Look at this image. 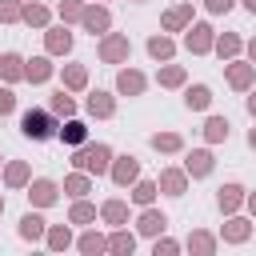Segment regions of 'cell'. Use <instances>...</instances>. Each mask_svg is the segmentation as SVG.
<instances>
[{"label": "cell", "instance_id": "6da1fadb", "mask_svg": "<svg viewBox=\"0 0 256 256\" xmlns=\"http://www.w3.org/2000/svg\"><path fill=\"white\" fill-rule=\"evenodd\" d=\"M72 168H80V172H92V176H104L108 168H112V148L108 144H92V140H84L76 152H72Z\"/></svg>", "mask_w": 256, "mask_h": 256}, {"label": "cell", "instance_id": "7a4b0ae2", "mask_svg": "<svg viewBox=\"0 0 256 256\" xmlns=\"http://www.w3.org/2000/svg\"><path fill=\"white\" fill-rule=\"evenodd\" d=\"M56 128H60V116H56L52 108H28V112L20 116V132H24L28 140H52Z\"/></svg>", "mask_w": 256, "mask_h": 256}, {"label": "cell", "instance_id": "3957f363", "mask_svg": "<svg viewBox=\"0 0 256 256\" xmlns=\"http://www.w3.org/2000/svg\"><path fill=\"white\" fill-rule=\"evenodd\" d=\"M96 52H100L104 64H128V56H132V40H128V32H104L100 44H96Z\"/></svg>", "mask_w": 256, "mask_h": 256}, {"label": "cell", "instance_id": "277c9868", "mask_svg": "<svg viewBox=\"0 0 256 256\" xmlns=\"http://www.w3.org/2000/svg\"><path fill=\"white\" fill-rule=\"evenodd\" d=\"M212 44H216V28H212V24L192 20V24L184 28V48H188L192 56H208V52H212Z\"/></svg>", "mask_w": 256, "mask_h": 256}, {"label": "cell", "instance_id": "5b68a950", "mask_svg": "<svg viewBox=\"0 0 256 256\" xmlns=\"http://www.w3.org/2000/svg\"><path fill=\"white\" fill-rule=\"evenodd\" d=\"M108 176H112V184H116V188H128V184H136V180H140V160H136L132 152H124V156H112V168H108Z\"/></svg>", "mask_w": 256, "mask_h": 256}, {"label": "cell", "instance_id": "8992f818", "mask_svg": "<svg viewBox=\"0 0 256 256\" xmlns=\"http://www.w3.org/2000/svg\"><path fill=\"white\" fill-rule=\"evenodd\" d=\"M56 200H60V184L56 180H48V176L28 180V204L32 208H52Z\"/></svg>", "mask_w": 256, "mask_h": 256}, {"label": "cell", "instance_id": "52a82bcc", "mask_svg": "<svg viewBox=\"0 0 256 256\" xmlns=\"http://www.w3.org/2000/svg\"><path fill=\"white\" fill-rule=\"evenodd\" d=\"M80 28H84V32H92V36H104V32L112 28V12H108V8L100 4V0H92V4H84Z\"/></svg>", "mask_w": 256, "mask_h": 256}, {"label": "cell", "instance_id": "ba28073f", "mask_svg": "<svg viewBox=\"0 0 256 256\" xmlns=\"http://www.w3.org/2000/svg\"><path fill=\"white\" fill-rule=\"evenodd\" d=\"M224 80L236 88V92H248L256 84V64L252 60H228L224 64Z\"/></svg>", "mask_w": 256, "mask_h": 256}, {"label": "cell", "instance_id": "9c48e42d", "mask_svg": "<svg viewBox=\"0 0 256 256\" xmlns=\"http://www.w3.org/2000/svg\"><path fill=\"white\" fill-rule=\"evenodd\" d=\"M44 48H48V56H68V52H72V32H68V24H48V28H44Z\"/></svg>", "mask_w": 256, "mask_h": 256}, {"label": "cell", "instance_id": "30bf717a", "mask_svg": "<svg viewBox=\"0 0 256 256\" xmlns=\"http://www.w3.org/2000/svg\"><path fill=\"white\" fill-rule=\"evenodd\" d=\"M212 168H216V156H212L208 148H192V152L184 156V172H188L192 180H204V176H212Z\"/></svg>", "mask_w": 256, "mask_h": 256}, {"label": "cell", "instance_id": "8fae6325", "mask_svg": "<svg viewBox=\"0 0 256 256\" xmlns=\"http://www.w3.org/2000/svg\"><path fill=\"white\" fill-rule=\"evenodd\" d=\"M144 88H148V76L140 68H120L116 72V92L120 96H144Z\"/></svg>", "mask_w": 256, "mask_h": 256}, {"label": "cell", "instance_id": "7c38bea8", "mask_svg": "<svg viewBox=\"0 0 256 256\" xmlns=\"http://www.w3.org/2000/svg\"><path fill=\"white\" fill-rule=\"evenodd\" d=\"M244 200H248V192H244L240 184H220V188H216V208H220L224 216L240 212V208H244Z\"/></svg>", "mask_w": 256, "mask_h": 256}, {"label": "cell", "instance_id": "4fadbf2b", "mask_svg": "<svg viewBox=\"0 0 256 256\" xmlns=\"http://www.w3.org/2000/svg\"><path fill=\"white\" fill-rule=\"evenodd\" d=\"M248 236H252V220L240 216V212H232V216L224 220V228H220V240H224V244H244Z\"/></svg>", "mask_w": 256, "mask_h": 256}, {"label": "cell", "instance_id": "5bb4252c", "mask_svg": "<svg viewBox=\"0 0 256 256\" xmlns=\"http://www.w3.org/2000/svg\"><path fill=\"white\" fill-rule=\"evenodd\" d=\"M192 24V0H184V4H172L164 16H160V28L164 32H184Z\"/></svg>", "mask_w": 256, "mask_h": 256}, {"label": "cell", "instance_id": "9a60e30c", "mask_svg": "<svg viewBox=\"0 0 256 256\" xmlns=\"http://www.w3.org/2000/svg\"><path fill=\"white\" fill-rule=\"evenodd\" d=\"M164 228H168V216H164L160 208H152V204L140 208V216H136V232H140V236H160Z\"/></svg>", "mask_w": 256, "mask_h": 256}, {"label": "cell", "instance_id": "2e32d148", "mask_svg": "<svg viewBox=\"0 0 256 256\" xmlns=\"http://www.w3.org/2000/svg\"><path fill=\"white\" fill-rule=\"evenodd\" d=\"M188 180H192V176H188L184 168H164L156 184H160L164 196H184V192H188Z\"/></svg>", "mask_w": 256, "mask_h": 256}, {"label": "cell", "instance_id": "e0dca14e", "mask_svg": "<svg viewBox=\"0 0 256 256\" xmlns=\"http://www.w3.org/2000/svg\"><path fill=\"white\" fill-rule=\"evenodd\" d=\"M100 220H104L108 228H124V224H128V200L108 196V200L100 204Z\"/></svg>", "mask_w": 256, "mask_h": 256}, {"label": "cell", "instance_id": "ac0fdd59", "mask_svg": "<svg viewBox=\"0 0 256 256\" xmlns=\"http://www.w3.org/2000/svg\"><path fill=\"white\" fill-rule=\"evenodd\" d=\"M52 72H56V64H52L48 56H32V60H24V80H28V84H48Z\"/></svg>", "mask_w": 256, "mask_h": 256}, {"label": "cell", "instance_id": "d6986e66", "mask_svg": "<svg viewBox=\"0 0 256 256\" xmlns=\"http://www.w3.org/2000/svg\"><path fill=\"white\" fill-rule=\"evenodd\" d=\"M88 116H96V120H108V116H116V96L112 92H104V88H96L92 96H88Z\"/></svg>", "mask_w": 256, "mask_h": 256}, {"label": "cell", "instance_id": "ffe728a7", "mask_svg": "<svg viewBox=\"0 0 256 256\" xmlns=\"http://www.w3.org/2000/svg\"><path fill=\"white\" fill-rule=\"evenodd\" d=\"M16 232H20V240H32V244H36V240H44L48 224H44V216H40V212H32V208H28V212L20 216V224H16Z\"/></svg>", "mask_w": 256, "mask_h": 256}, {"label": "cell", "instance_id": "44dd1931", "mask_svg": "<svg viewBox=\"0 0 256 256\" xmlns=\"http://www.w3.org/2000/svg\"><path fill=\"white\" fill-rule=\"evenodd\" d=\"M148 56H152L156 64H168V60L176 56V40H172V36H164V32L148 36Z\"/></svg>", "mask_w": 256, "mask_h": 256}, {"label": "cell", "instance_id": "7402d4cb", "mask_svg": "<svg viewBox=\"0 0 256 256\" xmlns=\"http://www.w3.org/2000/svg\"><path fill=\"white\" fill-rule=\"evenodd\" d=\"M56 136L64 140V144H72V148H80L84 140H88V124L84 120H76V116H68L60 128H56Z\"/></svg>", "mask_w": 256, "mask_h": 256}, {"label": "cell", "instance_id": "603a6c76", "mask_svg": "<svg viewBox=\"0 0 256 256\" xmlns=\"http://www.w3.org/2000/svg\"><path fill=\"white\" fill-rule=\"evenodd\" d=\"M148 144H152L160 156H176V152H184V136H180V132H152Z\"/></svg>", "mask_w": 256, "mask_h": 256}, {"label": "cell", "instance_id": "cb8c5ba5", "mask_svg": "<svg viewBox=\"0 0 256 256\" xmlns=\"http://www.w3.org/2000/svg\"><path fill=\"white\" fill-rule=\"evenodd\" d=\"M212 52H216L220 60H236V56L244 52V40H240L236 32H220V36H216V44H212Z\"/></svg>", "mask_w": 256, "mask_h": 256}, {"label": "cell", "instance_id": "d4e9b609", "mask_svg": "<svg viewBox=\"0 0 256 256\" xmlns=\"http://www.w3.org/2000/svg\"><path fill=\"white\" fill-rule=\"evenodd\" d=\"M208 104H212V88L208 84H188L184 88V108L188 112H204Z\"/></svg>", "mask_w": 256, "mask_h": 256}, {"label": "cell", "instance_id": "484cf974", "mask_svg": "<svg viewBox=\"0 0 256 256\" xmlns=\"http://www.w3.org/2000/svg\"><path fill=\"white\" fill-rule=\"evenodd\" d=\"M0 80H4V84L24 80V56H20V52H4V56H0Z\"/></svg>", "mask_w": 256, "mask_h": 256}, {"label": "cell", "instance_id": "4316f807", "mask_svg": "<svg viewBox=\"0 0 256 256\" xmlns=\"http://www.w3.org/2000/svg\"><path fill=\"white\" fill-rule=\"evenodd\" d=\"M92 192V172H72V176H64V196H72V200H80V196H88Z\"/></svg>", "mask_w": 256, "mask_h": 256}, {"label": "cell", "instance_id": "83f0119b", "mask_svg": "<svg viewBox=\"0 0 256 256\" xmlns=\"http://www.w3.org/2000/svg\"><path fill=\"white\" fill-rule=\"evenodd\" d=\"M76 248H80L84 256H100V252H108V236H100L96 228H84L80 240H76Z\"/></svg>", "mask_w": 256, "mask_h": 256}, {"label": "cell", "instance_id": "f1b7e54d", "mask_svg": "<svg viewBox=\"0 0 256 256\" xmlns=\"http://www.w3.org/2000/svg\"><path fill=\"white\" fill-rule=\"evenodd\" d=\"M60 80H64L68 92H84V88H88V68H84V64H64Z\"/></svg>", "mask_w": 256, "mask_h": 256}, {"label": "cell", "instance_id": "f546056e", "mask_svg": "<svg viewBox=\"0 0 256 256\" xmlns=\"http://www.w3.org/2000/svg\"><path fill=\"white\" fill-rule=\"evenodd\" d=\"M48 108L60 116V120H68V116H76V100H72V92L68 88H56L52 96H48Z\"/></svg>", "mask_w": 256, "mask_h": 256}, {"label": "cell", "instance_id": "4dcf8cb0", "mask_svg": "<svg viewBox=\"0 0 256 256\" xmlns=\"http://www.w3.org/2000/svg\"><path fill=\"white\" fill-rule=\"evenodd\" d=\"M28 180H32V168H28L24 160L4 164V184H8V188H28Z\"/></svg>", "mask_w": 256, "mask_h": 256}, {"label": "cell", "instance_id": "1f68e13d", "mask_svg": "<svg viewBox=\"0 0 256 256\" xmlns=\"http://www.w3.org/2000/svg\"><path fill=\"white\" fill-rule=\"evenodd\" d=\"M132 248H136V236H132L128 228H112V236H108V252H112V256H132Z\"/></svg>", "mask_w": 256, "mask_h": 256}, {"label": "cell", "instance_id": "d6a6232c", "mask_svg": "<svg viewBox=\"0 0 256 256\" xmlns=\"http://www.w3.org/2000/svg\"><path fill=\"white\" fill-rule=\"evenodd\" d=\"M188 252H192V256H212V252H216V236L204 232V228L188 232Z\"/></svg>", "mask_w": 256, "mask_h": 256}, {"label": "cell", "instance_id": "836d02e7", "mask_svg": "<svg viewBox=\"0 0 256 256\" xmlns=\"http://www.w3.org/2000/svg\"><path fill=\"white\" fill-rule=\"evenodd\" d=\"M92 220H96V204H92L88 196L72 200V208H68V224H92Z\"/></svg>", "mask_w": 256, "mask_h": 256}, {"label": "cell", "instance_id": "e575fe53", "mask_svg": "<svg viewBox=\"0 0 256 256\" xmlns=\"http://www.w3.org/2000/svg\"><path fill=\"white\" fill-rule=\"evenodd\" d=\"M28 28H48V20H52V12L44 8V4H36V0H28L24 4V16H20Z\"/></svg>", "mask_w": 256, "mask_h": 256}, {"label": "cell", "instance_id": "d590c367", "mask_svg": "<svg viewBox=\"0 0 256 256\" xmlns=\"http://www.w3.org/2000/svg\"><path fill=\"white\" fill-rule=\"evenodd\" d=\"M156 80H160V88H184L188 72H184V64H164V68L156 72Z\"/></svg>", "mask_w": 256, "mask_h": 256}, {"label": "cell", "instance_id": "8d00e7d4", "mask_svg": "<svg viewBox=\"0 0 256 256\" xmlns=\"http://www.w3.org/2000/svg\"><path fill=\"white\" fill-rule=\"evenodd\" d=\"M228 132H232V124H228L224 116H208V120H204V140H208V144L228 140Z\"/></svg>", "mask_w": 256, "mask_h": 256}, {"label": "cell", "instance_id": "74e56055", "mask_svg": "<svg viewBox=\"0 0 256 256\" xmlns=\"http://www.w3.org/2000/svg\"><path fill=\"white\" fill-rule=\"evenodd\" d=\"M156 192H160V184H156V180H136L128 196H132V204H140V208H148V204L156 200Z\"/></svg>", "mask_w": 256, "mask_h": 256}, {"label": "cell", "instance_id": "f35d334b", "mask_svg": "<svg viewBox=\"0 0 256 256\" xmlns=\"http://www.w3.org/2000/svg\"><path fill=\"white\" fill-rule=\"evenodd\" d=\"M44 244H48L52 252H64V248H72V232H68V224H52V228L44 232Z\"/></svg>", "mask_w": 256, "mask_h": 256}, {"label": "cell", "instance_id": "ab89813d", "mask_svg": "<svg viewBox=\"0 0 256 256\" xmlns=\"http://www.w3.org/2000/svg\"><path fill=\"white\" fill-rule=\"evenodd\" d=\"M84 16V0H60V20L64 24H80Z\"/></svg>", "mask_w": 256, "mask_h": 256}, {"label": "cell", "instance_id": "60d3db41", "mask_svg": "<svg viewBox=\"0 0 256 256\" xmlns=\"http://www.w3.org/2000/svg\"><path fill=\"white\" fill-rule=\"evenodd\" d=\"M24 16V0H0V24H16Z\"/></svg>", "mask_w": 256, "mask_h": 256}, {"label": "cell", "instance_id": "b9f144b4", "mask_svg": "<svg viewBox=\"0 0 256 256\" xmlns=\"http://www.w3.org/2000/svg\"><path fill=\"white\" fill-rule=\"evenodd\" d=\"M176 252H180V244H176L172 236H164V232L152 236V256H176Z\"/></svg>", "mask_w": 256, "mask_h": 256}, {"label": "cell", "instance_id": "7bdbcfd3", "mask_svg": "<svg viewBox=\"0 0 256 256\" xmlns=\"http://www.w3.org/2000/svg\"><path fill=\"white\" fill-rule=\"evenodd\" d=\"M16 112V92H12V84H4L0 88V116H12Z\"/></svg>", "mask_w": 256, "mask_h": 256}, {"label": "cell", "instance_id": "ee69618b", "mask_svg": "<svg viewBox=\"0 0 256 256\" xmlns=\"http://www.w3.org/2000/svg\"><path fill=\"white\" fill-rule=\"evenodd\" d=\"M232 4H236V0H204V8H208L212 16H224V12H232Z\"/></svg>", "mask_w": 256, "mask_h": 256}, {"label": "cell", "instance_id": "f6af8a7d", "mask_svg": "<svg viewBox=\"0 0 256 256\" xmlns=\"http://www.w3.org/2000/svg\"><path fill=\"white\" fill-rule=\"evenodd\" d=\"M244 104H248V116L256 120V88H248V100H244Z\"/></svg>", "mask_w": 256, "mask_h": 256}, {"label": "cell", "instance_id": "bcb514c9", "mask_svg": "<svg viewBox=\"0 0 256 256\" xmlns=\"http://www.w3.org/2000/svg\"><path fill=\"white\" fill-rule=\"evenodd\" d=\"M244 48H248V60H252V64H256V36H252V40H248V44H244Z\"/></svg>", "mask_w": 256, "mask_h": 256}, {"label": "cell", "instance_id": "7dc6e473", "mask_svg": "<svg viewBox=\"0 0 256 256\" xmlns=\"http://www.w3.org/2000/svg\"><path fill=\"white\" fill-rule=\"evenodd\" d=\"M248 148H252V152H256V124H252V128H248Z\"/></svg>", "mask_w": 256, "mask_h": 256}, {"label": "cell", "instance_id": "c3c4849f", "mask_svg": "<svg viewBox=\"0 0 256 256\" xmlns=\"http://www.w3.org/2000/svg\"><path fill=\"white\" fill-rule=\"evenodd\" d=\"M244 204H248V212L256 216V192H248V200H244Z\"/></svg>", "mask_w": 256, "mask_h": 256}, {"label": "cell", "instance_id": "681fc988", "mask_svg": "<svg viewBox=\"0 0 256 256\" xmlns=\"http://www.w3.org/2000/svg\"><path fill=\"white\" fill-rule=\"evenodd\" d=\"M240 4H244V8H248V12L256 16V0H240Z\"/></svg>", "mask_w": 256, "mask_h": 256}, {"label": "cell", "instance_id": "f907efd6", "mask_svg": "<svg viewBox=\"0 0 256 256\" xmlns=\"http://www.w3.org/2000/svg\"><path fill=\"white\" fill-rule=\"evenodd\" d=\"M0 216H4V196H0Z\"/></svg>", "mask_w": 256, "mask_h": 256}, {"label": "cell", "instance_id": "816d5d0a", "mask_svg": "<svg viewBox=\"0 0 256 256\" xmlns=\"http://www.w3.org/2000/svg\"><path fill=\"white\" fill-rule=\"evenodd\" d=\"M132 4H144V0H132Z\"/></svg>", "mask_w": 256, "mask_h": 256}, {"label": "cell", "instance_id": "f5cc1de1", "mask_svg": "<svg viewBox=\"0 0 256 256\" xmlns=\"http://www.w3.org/2000/svg\"><path fill=\"white\" fill-rule=\"evenodd\" d=\"M0 164H4V156H0Z\"/></svg>", "mask_w": 256, "mask_h": 256}, {"label": "cell", "instance_id": "db71d44e", "mask_svg": "<svg viewBox=\"0 0 256 256\" xmlns=\"http://www.w3.org/2000/svg\"><path fill=\"white\" fill-rule=\"evenodd\" d=\"M100 4H104V0H100Z\"/></svg>", "mask_w": 256, "mask_h": 256}]
</instances>
